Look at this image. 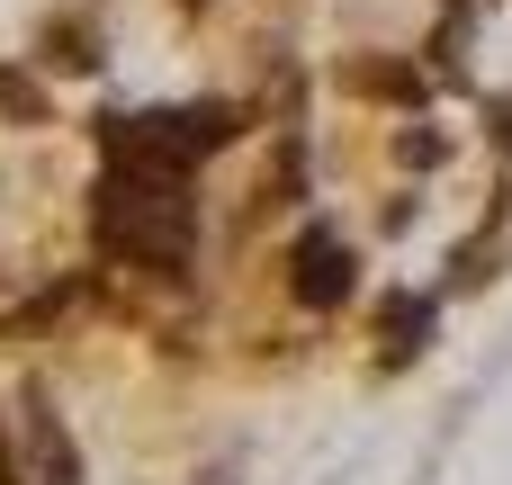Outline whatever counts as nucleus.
I'll return each mask as SVG.
<instances>
[{
    "instance_id": "nucleus-1",
    "label": "nucleus",
    "mask_w": 512,
    "mask_h": 485,
    "mask_svg": "<svg viewBox=\"0 0 512 485\" xmlns=\"http://www.w3.org/2000/svg\"><path fill=\"white\" fill-rule=\"evenodd\" d=\"M99 243L144 261V270H180L189 261V198H180V171H126L99 189Z\"/></svg>"
},
{
    "instance_id": "nucleus-2",
    "label": "nucleus",
    "mask_w": 512,
    "mask_h": 485,
    "mask_svg": "<svg viewBox=\"0 0 512 485\" xmlns=\"http://www.w3.org/2000/svg\"><path fill=\"white\" fill-rule=\"evenodd\" d=\"M288 270H297V306H315V315L360 288V252L342 243V225H306L297 252H288Z\"/></svg>"
},
{
    "instance_id": "nucleus-3",
    "label": "nucleus",
    "mask_w": 512,
    "mask_h": 485,
    "mask_svg": "<svg viewBox=\"0 0 512 485\" xmlns=\"http://www.w3.org/2000/svg\"><path fill=\"white\" fill-rule=\"evenodd\" d=\"M432 333H441V306H432V297H387V306H378V360H387V369L423 360Z\"/></svg>"
},
{
    "instance_id": "nucleus-4",
    "label": "nucleus",
    "mask_w": 512,
    "mask_h": 485,
    "mask_svg": "<svg viewBox=\"0 0 512 485\" xmlns=\"http://www.w3.org/2000/svg\"><path fill=\"white\" fill-rule=\"evenodd\" d=\"M162 117H171V153H180V162L225 153V144L243 135V108H234V99H198V108H162Z\"/></svg>"
},
{
    "instance_id": "nucleus-5",
    "label": "nucleus",
    "mask_w": 512,
    "mask_h": 485,
    "mask_svg": "<svg viewBox=\"0 0 512 485\" xmlns=\"http://www.w3.org/2000/svg\"><path fill=\"white\" fill-rule=\"evenodd\" d=\"M342 90H360V99H396V108H423L432 81H423L414 63H378V54H369V63H342Z\"/></svg>"
},
{
    "instance_id": "nucleus-6",
    "label": "nucleus",
    "mask_w": 512,
    "mask_h": 485,
    "mask_svg": "<svg viewBox=\"0 0 512 485\" xmlns=\"http://www.w3.org/2000/svg\"><path fill=\"white\" fill-rule=\"evenodd\" d=\"M27 414H36V468H45V485H81V450H72V432L54 423L45 387H27Z\"/></svg>"
},
{
    "instance_id": "nucleus-7",
    "label": "nucleus",
    "mask_w": 512,
    "mask_h": 485,
    "mask_svg": "<svg viewBox=\"0 0 512 485\" xmlns=\"http://www.w3.org/2000/svg\"><path fill=\"white\" fill-rule=\"evenodd\" d=\"M45 63L54 72H99V27L90 18H45Z\"/></svg>"
},
{
    "instance_id": "nucleus-8",
    "label": "nucleus",
    "mask_w": 512,
    "mask_h": 485,
    "mask_svg": "<svg viewBox=\"0 0 512 485\" xmlns=\"http://www.w3.org/2000/svg\"><path fill=\"white\" fill-rule=\"evenodd\" d=\"M0 117H9V126H45V90H36L18 63H0Z\"/></svg>"
},
{
    "instance_id": "nucleus-9",
    "label": "nucleus",
    "mask_w": 512,
    "mask_h": 485,
    "mask_svg": "<svg viewBox=\"0 0 512 485\" xmlns=\"http://www.w3.org/2000/svg\"><path fill=\"white\" fill-rule=\"evenodd\" d=\"M396 153H405L414 171H441V153H450V144H441V135H414V126H405V135H396Z\"/></svg>"
},
{
    "instance_id": "nucleus-10",
    "label": "nucleus",
    "mask_w": 512,
    "mask_h": 485,
    "mask_svg": "<svg viewBox=\"0 0 512 485\" xmlns=\"http://www.w3.org/2000/svg\"><path fill=\"white\" fill-rule=\"evenodd\" d=\"M0 485H18V459H9V432H0Z\"/></svg>"
},
{
    "instance_id": "nucleus-11",
    "label": "nucleus",
    "mask_w": 512,
    "mask_h": 485,
    "mask_svg": "<svg viewBox=\"0 0 512 485\" xmlns=\"http://www.w3.org/2000/svg\"><path fill=\"white\" fill-rule=\"evenodd\" d=\"M486 117H495V135H504V144H512V108H486Z\"/></svg>"
},
{
    "instance_id": "nucleus-12",
    "label": "nucleus",
    "mask_w": 512,
    "mask_h": 485,
    "mask_svg": "<svg viewBox=\"0 0 512 485\" xmlns=\"http://www.w3.org/2000/svg\"><path fill=\"white\" fill-rule=\"evenodd\" d=\"M189 9H198V0H189Z\"/></svg>"
}]
</instances>
